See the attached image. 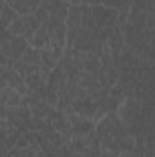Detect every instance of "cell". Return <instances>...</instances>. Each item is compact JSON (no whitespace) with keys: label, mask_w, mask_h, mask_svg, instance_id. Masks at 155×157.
I'll use <instances>...</instances> for the list:
<instances>
[{"label":"cell","mask_w":155,"mask_h":157,"mask_svg":"<svg viewBox=\"0 0 155 157\" xmlns=\"http://www.w3.org/2000/svg\"><path fill=\"white\" fill-rule=\"evenodd\" d=\"M62 55H64V51H57V49H51V48L49 49H42L40 51V70L49 73L60 62Z\"/></svg>","instance_id":"obj_11"},{"label":"cell","mask_w":155,"mask_h":157,"mask_svg":"<svg viewBox=\"0 0 155 157\" xmlns=\"http://www.w3.org/2000/svg\"><path fill=\"white\" fill-rule=\"evenodd\" d=\"M39 28H40V22L37 20V17L33 13H29V15H18L17 20H13V24L7 29L13 35H17V37H22V39L29 40Z\"/></svg>","instance_id":"obj_7"},{"label":"cell","mask_w":155,"mask_h":157,"mask_svg":"<svg viewBox=\"0 0 155 157\" xmlns=\"http://www.w3.org/2000/svg\"><path fill=\"white\" fill-rule=\"evenodd\" d=\"M0 102H2L6 108H15V106H18V104L22 102V97L18 95L17 90L6 86L4 90H0Z\"/></svg>","instance_id":"obj_14"},{"label":"cell","mask_w":155,"mask_h":157,"mask_svg":"<svg viewBox=\"0 0 155 157\" xmlns=\"http://www.w3.org/2000/svg\"><path fill=\"white\" fill-rule=\"evenodd\" d=\"M6 121H7L9 124H13L18 132H26V130H29V121H31L29 106H26V104H18V106H15V108H7Z\"/></svg>","instance_id":"obj_8"},{"label":"cell","mask_w":155,"mask_h":157,"mask_svg":"<svg viewBox=\"0 0 155 157\" xmlns=\"http://www.w3.org/2000/svg\"><path fill=\"white\" fill-rule=\"evenodd\" d=\"M17 17H18V13H17L11 6L4 4V7H2V11H0V31L7 29V28L13 24V20H17Z\"/></svg>","instance_id":"obj_15"},{"label":"cell","mask_w":155,"mask_h":157,"mask_svg":"<svg viewBox=\"0 0 155 157\" xmlns=\"http://www.w3.org/2000/svg\"><path fill=\"white\" fill-rule=\"evenodd\" d=\"M95 75H97L100 88H104V90H112L117 84L119 70H117L115 62H113V57H112L108 46H104L102 51L99 53V70H97Z\"/></svg>","instance_id":"obj_3"},{"label":"cell","mask_w":155,"mask_h":157,"mask_svg":"<svg viewBox=\"0 0 155 157\" xmlns=\"http://www.w3.org/2000/svg\"><path fill=\"white\" fill-rule=\"evenodd\" d=\"M18 62H24V64H31V66H40V51L31 48L28 44V48L24 49L22 57L18 59Z\"/></svg>","instance_id":"obj_16"},{"label":"cell","mask_w":155,"mask_h":157,"mask_svg":"<svg viewBox=\"0 0 155 157\" xmlns=\"http://www.w3.org/2000/svg\"><path fill=\"white\" fill-rule=\"evenodd\" d=\"M7 6H11L18 15H29L35 13V9H39L40 0H6Z\"/></svg>","instance_id":"obj_12"},{"label":"cell","mask_w":155,"mask_h":157,"mask_svg":"<svg viewBox=\"0 0 155 157\" xmlns=\"http://www.w3.org/2000/svg\"><path fill=\"white\" fill-rule=\"evenodd\" d=\"M124 44L141 59L146 60H153V29H146V28H139L133 26L130 22H124L122 26H119Z\"/></svg>","instance_id":"obj_2"},{"label":"cell","mask_w":155,"mask_h":157,"mask_svg":"<svg viewBox=\"0 0 155 157\" xmlns=\"http://www.w3.org/2000/svg\"><path fill=\"white\" fill-rule=\"evenodd\" d=\"M2 64H9V62L4 59V55H2V49H0V66H2Z\"/></svg>","instance_id":"obj_18"},{"label":"cell","mask_w":155,"mask_h":157,"mask_svg":"<svg viewBox=\"0 0 155 157\" xmlns=\"http://www.w3.org/2000/svg\"><path fill=\"white\" fill-rule=\"evenodd\" d=\"M28 44L31 46V48H35V49H49L51 48V42H49V37H47V31H46V28L44 26H40L39 29L33 33V37L28 40Z\"/></svg>","instance_id":"obj_13"},{"label":"cell","mask_w":155,"mask_h":157,"mask_svg":"<svg viewBox=\"0 0 155 157\" xmlns=\"http://www.w3.org/2000/svg\"><path fill=\"white\" fill-rule=\"evenodd\" d=\"M115 9L91 4H70L66 17V48L100 53L117 26Z\"/></svg>","instance_id":"obj_1"},{"label":"cell","mask_w":155,"mask_h":157,"mask_svg":"<svg viewBox=\"0 0 155 157\" xmlns=\"http://www.w3.org/2000/svg\"><path fill=\"white\" fill-rule=\"evenodd\" d=\"M40 26H44L46 31H47V37H49V42H51V49H57V51L66 49V20L64 18L49 15L46 18V22L40 24Z\"/></svg>","instance_id":"obj_5"},{"label":"cell","mask_w":155,"mask_h":157,"mask_svg":"<svg viewBox=\"0 0 155 157\" xmlns=\"http://www.w3.org/2000/svg\"><path fill=\"white\" fill-rule=\"evenodd\" d=\"M130 7L139 9V11H146V13H153L155 0H130Z\"/></svg>","instance_id":"obj_17"},{"label":"cell","mask_w":155,"mask_h":157,"mask_svg":"<svg viewBox=\"0 0 155 157\" xmlns=\"http://www.w3.org/2000/svg\"><path fill=\"white\" fill-rule=\"evenodd\" d=\"M68 115V121H70V126H71V133L73 135H80V133H86L89 130L95 128V122L91 119L84 117L80 113H75V112H64Z\"/></svg>","instance_id":"obj_9"},{"label":"cell","mask_w":155,"mask_h":157,"mask_svg":"<svg viewBox=\"0 0 155 157\" xmlns=\"http://www.w3.org/2000/svg\"><path fill=\"white\" fill-rule=\"evenodd\" d=\"M39 7H42L47 15H55V17H60V18L66 20L70 4L64 2V0H40Z\"/></svg>","instance_id":"obj_10"},{"label":"cell","mask_w":155,"mask_h":157,"mask_svg":"<svg viewBox=\"0 0 155 157\" xmlns=\"http://www.w3.org/2000/svg\"><path fill=\"white\" fill-rule=\"evenodd\" d=\"M35 139L39 143L40 150L44 152V155L55 154L60 146L70 143V139L64 137L62 133H59L57 130H40V132H35Z\"/></svg>","instance_id":"obj_6"},{"label":"cell","mask_w":155,"mask_h":157,"mask_svg":"<svg viewBox=\"0 0 155 157\" xmlns=\"http://www.w3.org/2000/svg\"><path fill=\"white\" fill-rule=\"evenodd\" d=\"M26 48H28V40L26 39L13 35L9 29L0 31V49H2L4 59H6L9 64L17 62V60L22 57V53H24Z\"/></svg>","instance_id":"obj_4"}]
</instances>
